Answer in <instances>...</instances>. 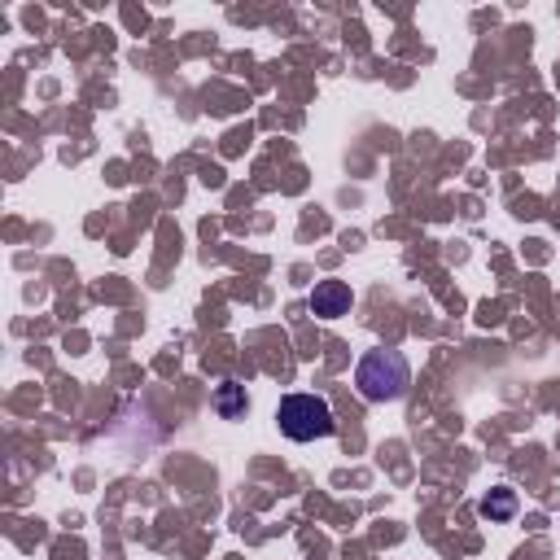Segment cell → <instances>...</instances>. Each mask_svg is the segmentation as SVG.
<instances>
[{
	"mask_svg": "<svg viewBox=\"0 0 560 560\" xmlns=\"http://www.w3.org/2000/svg\"><path fill=\"white\" fill-rule=\"evenodd\" d=\"M214 407L232 420V416H241V411H245V398H241V389H236L232 381H223V385H219V394H214Z\"/></svg>",
	"mask_w": 560,
	"mask_h": 560,
	"instance_id": "5",
	"label": "cell"
},
{
	"mask_svg": "<svg viewBox=\"0 0 560 560\" xmlns=\"http://www.w3.org/2000/svg\"><path fill=\"white\" fill-rule=\"evenodd\" d=\"M481 512H486L490 521H508V516L516 512V494H512L508 486H499V490H490V494H486V503H481Z\"/></svg>",
	"mask_w": 560,
	"mask_h": 560,
	"instance_id": "4",
	"label": "cell"
},
{
	"mask_svg": "<svg viewBox=\"0 0 560 560\" xmlns=\"http://www.w3.org/2000/svg\"><path fill=\"white\" fill-rule=\"evenodd\" d=\"M350 306H354V293H350L346 280H315V289H311V311H315L319 319H341Z\"/></svg>",
	"mask_w": 560,
	"mask_h": 560,
	"instance_id": "3",
	"label": "cell"
},
{
	"mask_svg": "<svg viewBox=\"0 0 560 560\" xmlns=\"http://www.w3.org/2000/svg\"><path fill=\"white\" fill-rule=\"evenodd\" d=\"M276 420H280V433L293 442H315V438H328L337 429L332 407L319 394H284L276 407Z\"/></svg>",
	"mask_w": 560,
	"mask_h": 560,
	"instance_id": "2",
	"label": "cell"
},
{
	"mask_svg": "<svg viewBox=\"0 0 560 560\" xmlns=\"http://www.w3.org/2000/svg\"><path fill=\"white\" fill-rule=\"evenodd\" d=\"M354 385L368 402H394L411 385V368L398 350H368L354 368Z\"/></svg>",
	"mask_w": 560,
	"mask_h": 560,
	"instance_id": "1",
	"label": "cell"
}]
</instances>
